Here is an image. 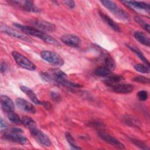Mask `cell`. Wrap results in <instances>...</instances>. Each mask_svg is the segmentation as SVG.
I'll return each instance as SVG.
<instances>
[{"mask_svg": "<svg viewBox=\"0 0 150 150\" xmlns=\"http://www.w3.org/2000/svg\"><path fill=\"white\" fill-rule=\"evenodd\" d=\"M13 25L15 27H16V28H18L23 33H25L26 34H28V35L32 36L38 38L41 40L43 39V38L45 35V33L39 31L32 26H25V25H23L18 23H13Z\"/></svg>", "mask_w": 150, "mask_h": 150, "instance_id": "9", "label": "cell"}, {"mask_svg": "<svg viewBox=\"0 0 150 150\" xmlns=\"http://www.w3.org/2000/svg\"><path fill=\"white\" fill-rule=\"evenodd\" d=\"M0 125H1V131L2 130H5L6 131L8 129V124L6 123V122L3 120V118L2 117H1L0 118Z\"/></svg>", "mask_w": 150, "mask_h": 150, "instance_id": "33", "label": "cell"}, {"mask_svg": "<svg viewBox=\"0 0 150 150\" xmlns=\"http://www.w3.org/2000/svg\"><path fill=\"white\" fill-rule=\"evenodd\" d=\"M137 97L140 101H145L148 98V92L145 90H141L137 93Z\"/></svg>", "mask_w": 150, "mask_h": 150, "instance_id": "30", "label": "cell"}, {"mask_svg": "<svg viewBox=\"0 0 150 150\" xmlns=\"http://www.w3.org/2000/svg\"><path fill=\"white\" fill-rule=\"evenodd\" d=\"M62 42L71 47H78L81 45V39L73 34H64L61 37Z\"/></svg>", "mask_w": 150, "mask_h": 150, "instance_id": "12", "label": "cell"}, {"mask_svg": "<svg viewBox=\"0 0 150 150\" xmlns=\"http://www.w3.org/2000/svg\"><path fill=\"white\" fill-rule=\"evenodd\" d=\"M50 96L54 101H59L61 100V96L57 92L52 91L50 93Z\"/></svg>", "mask_w": 150, "mask_h": 150, "instance_id": "32", "label": "cell"}, {"mask_svg": "<svg viewBox=\"0 0 150 150\" xmlns=\"http://www.w3.org/2000/svg\"><path fill=\"white\" fill-rule=\"evenodd\" d=\"M65 137H66L68 143L70 145V146L72 147L73 149H81V148H80V146H79L77 145L74 138L72 137V135L69 132H66L65 133Z\"/></svg>", "mask_w": 150, "mask_h": 150, "instance_id": "26", "label": "cell"}, {"mask_svg": "<svg viewBox=\"0 0 150 150\" xmlns=\"http://www.w3.org/2000/svg\"><path fill=\"white\" fill-rule=\"evenodd\" d=\"M12 55L16 63L20 67L30 71H33L36 69V65L25 56L17 51H13Z\"/></svg>", "mask_w": 150, "mask_h": 150, "instance_id": "2", "label": "cell"}, {"mask_svg": "<svg viewBox=\"0 0 150 150\" xmlns=\"http://www.w3.org/2000/svg\"><path fill=\"white\" fill-rule=\"evenodd\" d=\"M121 2L132 9H135L137 11H144L147 12L148 13H149V4L146 2L135 1H122Z\"/></svg>", "mask_w": 150, "mask_h": 150, "instance_id": "11", "label": "cell"}, {"mask_svg": "<svg viewBox=\"0 0 150 150\" xmlns=\"http://www.w3.org/2000/svg\"><path fill=\"white\" fill-rule=\"evenodd\" d=\"M134 67L136 71L141 73L147 74L149 73L150 71L149 66L146 65L145 64H137L134 66Z\"/></svg>", "mask_w": 150, "mask_h": 150, "instance_id": "27", "label": "cell"}, {"mask_svg": "<svg viewBox=\"0 0 150 150\" xmlns=\"http://www.w3.org/2000/svg\"><path fill=\"white\" fill-rule=\"evenodd\" d=\"M21 134L22 132H15L10 129L9 131H5L4 137L8 141L18 143L21 145H25L28 143V139Z\"/></svg>", "mask_w": 150, "mask_h": 150, "instance_id": "7", "label": "cell"}, {"mask_svg": "<svg viewBox=\"0 0 150 150\" xmlns=\"http://www.w3.org/2000/svg\"><path fill=\"white\" fill-rule=\"evenodd\" d=\"M132 80L135 82L140 83H144V84H149V79L145 77L144 76H137L132 79Z\"/></svg>", "mask_w": 150, "mask_h": 150, "instance_id": "29", "label": "cell"}, {"mask_svg": "<svg viewBox=\"0 0 150 150\" xmlns=\"http://www.w3.org/2000/svg\"><path fill=\"white\" fill-rule=\"evenodd\" d=\"M124 80V78L122 76L112 74L110 76L106 78L104 81V83L106 85L112 87L121 82Z\"/></svg>", "mask_w": 150, "mask_h": 150, "instance_id": "19", "label": "cell"}, {"mask_svg": "<svg viewBox=\"0 0 150 150\" xmlns=\"http://www.w3.org/2000/svg\"><path fill=\"white\" fill-rule=\"evenodd\" d=\"M131 141L135 144L137 146H138L139 148H141V149H148L149 148L146 146V145L142 142L141 141H139V140H137V139H131Z\"/></svg>", "mask_w": 150, "mask_h": 150, "instance_id": "31", "label": "cell"}, {"mask_svg": "<svg viewBox=\"0 0 150 150\" xmlns=\"http://www.w3.org/2000/svg\"><path fill=\"white\" fill-rule=\"evenodd\" d=\"M94 73L97 76L103 77H108L112 74V71L107 69L104 66H100L97 67L94 70Z\"/></svg>", "mask_w": 150, "mask_h": 150, "instance_id": "22", "label": "cell"}, {"mask_svg": "<svg viewBox=\"0 0 150 150\" xmlns=\"http://www.w3.org/2000/svg\"><path fill=\"white\" fill-rule=\"evenodd\" d=\"M0 30H1V32H3L4 33H6L8 35H10V36L16 38L17 39H21L22 40L28 42H30L32 41V40L28 36H27L26 35L22 33L15 29L9 28L7 25H6L2 23H1L0 24Z\"/></svg>", "mask_w": 150, "mask_h": 150, "instance_id": "8", "label": "cell"}, {"mask_svg": "<svg viewBox=\"0 0 150 150\" xmlns=\"http://www.w3.org/2000/svg\"><path fill=\"white\" fill-rule=\"evenodd\" d=\"M8 4L23 11L30 12H39L40 9L32 1H9Z\"/></svg>", "mask_w": 150, "mask_h": 150, "instance_id": "5", "label": "cell"}, {"mask_svg": "<svg viewBox=\"0 0 150 150\" xmlns=\"http://www.w3.org/2000/svg\"><path fill=\"white\" fill-rule=\"evenodd\" d=\"M63 2L70 9L74 8L76 5V4L73 1H64Z\"/></svg>", "mask_w": 150, "mask_h": 150, "instance_id": "34", "label": "cell"}, {"mask_svg": "<svg viewBox=\"0 0 150 150\" xmlns=\"http://www.w3.org/2000/svg\"><path fill=\"white\" fill-rule=\"evenodd\" d=\"M15 102L17 106L23 111H25L32 114H35V107L32 103L28 102L26 100L22 98H18L16 99Z\"/></svg>", "mask_w": 150, "mask_h": 150, "instance_id": "13", "label": "cell"}, {"mask_svg": "<svg viewBox=\"0 0 150 150\" xmlns=\"http://www.w3.org/2000/svg\"><path fill=\"white\" fill-rule=\"evenodd\" d=\"M111 88L114 92L121 94L129 93L134 90V86L130 84L119 83Z\"/></svg>", "mask_w": 150, "mask_h": 150, "instance_id": "15", "label": "cell"}, {"mask_svg": "<svg viewBox=\"0 0 150 150\" xmlns=\"http://www.w3.org/2000/svg\"><path fill=\"white\" fill-rule=\"evenodd\" d=\"M123 122L126 124L127 125L132 127H140V122L139 121L134 117L131 115H126L123 117L122 118Z\"/></svg>", "mask_w": 150, "mask_h": 150, "instance_id": "21", "label": "cell"}, {"mask_svg": "<svg viewBox=\"0 0 150 150\" xmlns=\"http://www.w3.org/2000/svg\"><path fill=\"white\" fill-rule=\"evenodd\" d=\"M134 36L140 43L147 47H149V38L144 33L141 31H136L134 33Z\"/></svg>", "mask_w": 150, "mask_h": 150, "instance_id": "20", "label": "cell"}, {"mask_svg": "<svg viewBox=\"0 0 150 150\" xmlns=\"http://www.w3.org/2000/svg\"><path fill=\"white\" fill-rule=\"evenodd\" d=\"M99 15L101 19L104 21L105 23H107L112 29L117 32H120L121 29L120 26L117 25V23L114 22L110 16L107 15L105 13H103L101 11H99Z\"/></svg>", "mask_w": 150, "mask_h": 150, "instance_id": "18", "label": "cell"}, {"mask_svg": "<svg viewBox=\"0 0 150 150\" xmlns=\"http://www.w3.org/2000/svg\"><path fill=\"white\" fill-rule=\"evenodd\" d=\"M20 89L23 93H24L29 98V99L33 103H35L36 104H38V105H42V101H41L40 100H39L38 99L36 94L32 89H30V88H29L28 87L24 86H20Z\"/></svg>", "mask_w": 150, "mask_h": 150, "instance_id": "16", "label": "cell"}, {"mask_svg": "<svg viewBox=\"0 0 150 150\" xmlns=\"http://www.w3.org/2000/svg\"><path fill=\"white\" fill-rule=\"evenodd\" d=\"M42 105H43L45 107V108L47 110H49L52 108L51 104L49 102H47V101H42Z\"/></svg>", "mask_w": 150, "mask_h": 150, "instance_id": "36", "label": "cell"}, {"mask_svg": "<svg viewBox=\"0 0 150 150\" xmlns=\"http://www.w3.org/2000/svg\"><path fill=\"white\" fill-rule=\"evenodd\" d=\"M40 56L46 62L56 66H62L64 63L63 58L54 52L44 50L40 53Z\"/></svg>", "mask_w": 150, "mask_h": 150, "instance_id": "3", "label": "cell"}, {"mask_svg": "<svg viewBox=\"0 0 150 150\" xmlns=\"http://www.w3.org/2000/svg\"><path fill=\"white\" fill-rule=\"evenodd\" d=\"M134 21L139 25H140L144 29H145L148 33H149V30H150V26L145 21H144L142 18H141L139 16H135L134 17Z\"/></svg>", "mask_w": 150, "mask_h": 150, "instance_id": "28", "label": "cell"}, {"mask_svg": "<svg viewBox=\"0 0 150 150\" xmlns=\"http://www.w3.org/2000/svg\"><path fill=\"white\" fill-rule=\"evenodd\" d=\"M1 105L2 110L6 114L15 111V105L12 100L8 96H1Z\"/></svg>", "mask_w": 150, "mask_h": 150, "instance_id": "14", "label": "cell"}, {"mask_svg": "<svg viewBox=\"0 0 150 150\" xmlns=\"http://www.w3.org/2000/svg\"><path fill=\"white\" fill-rule=\"evenodd\" d=\"M97 134H98V136L102 140H103L107 143L111 144V145L115 146V148L118 149H122L125 148L124 145L122 142H121L119 140H118L112 135H110L109 134H107L105 132L103 131H98Z\"/></svg>", "mask_w": 150, "mask_h": 150, "instance_id": "10", "label": "cell"}, {"mask_svg": "<svg viewBox=\"0 0 150 150\" xmlns=\"http://www.w3.org/2000/svg\"><path fill=\"white\" fill-rule=\"evenodd\" d=\"M127 46L128 48H129L133 53H134L135 54H137V56L147 66H149V63L148 60L144 56V55L143 54V53L141 52V51L138 49L137 47H136L132 45H127Z\"/></svg>", "mask_w": 150, "mask_h": 150, "instance_id": "23", "label": "cell"}, {"mask_svg": "<svg viewBox=\"0 0 150 150\" xmlns=\"http://www.w3.org/2000/svg\"><path fill=\"white\" fill-rule=\"evenodd\" d=\"M0 67H1V73H5L7 69V66H6V64L5 63V62L2 61L0 64Z\"/></svg>", "mask_w": 150, "mask_h": 150, "instance_id": "35", "label": "cell"}, {"mask_svg": "<svg viewBox=\"0 0 150 150\" xmlns=\"http://www.w3.org/2000/svg\"><path fill=\"white\" fill-rule=\"evenodd\" d=\"M21 120H22V124L25 127L29 128V129L37 127L36 122L34 121V120H33L30 117L23 116Z\"/></svg>", "mask_w": 150, "mask_h": 150, "instance_id": "24", "label": "cell"}, {"mask_svg": "<svg viewBox=\"0 0 150 150\" xmlns=\"http://www.w3.org/2000/svg\"><path fill=\"white\" fill-rule=\"evenodd\" d=\"M101 57L103 59L104 67H107L111 71L115 70L116 67V64L113 58L107 53L102 52Z\"/></svg>", "mask_w": 150, "mask_h": 150, "instance_id": "17", "label": "cell"}, {"mask_svg": "<svg viewBox=\"0 0 150 150\" xmlns=\"http://www.w3.org/2000/svg\"><path fill=\"white\" fill-rule=\"evenodd\" d=\"M8 120L12 123L15 124H22V120L20 117L15 113L14 111L10 112L7 114Z\"/></svg>", "mask_w": 150, "mask_h": 150, "instance_id": "25", "label": "cell"}, {"mask_svg": "<svg viewBox=\"0 0 150 150\" xmlns=\"http://www.w3.org/2000/svg\"><path fill=\"white\" fill-rule=\"evenodd\" d=\"M100 2L105 8H106L118 19L125 21H129V15L128 13L119 7L115 2L109 0H103L100 1Z\"/></svg>", "mask_w": 150, "mask_h": 150, "instance_id": "1", "label": "cell"}, {"mask_svg": "<svg viewBox=\"0 0 150 150\" xmlns=\"http://www.w3.org/2000/svg\"><path fill=\"white\" fill-rule=\"evenodd\" d=\"M30 132L31 135L34 138V139L40 145L44 146H50L52 142L49 137L44 133L42 131L37 128V127L30 129Z\"/></svg>", "mask_w": 150, "mask_h": 150, "instance_id": "6", "label": "cell"}, {"mask_svg": "<svg viewBox=\"0 0 150 150\" xmlns=\"http://www.w3.org/2000/svg\"><path fill=\"white\" fill-rule=\"evenodd\" d=\"M29 23L33 28L41 32H52L56 30V26L53 23L40 19H31L29 21Z\"/></svg>", "mask_w": 150, "mask_h": 150, "instance_id": "4", "label": "cell"}]
</instances>
